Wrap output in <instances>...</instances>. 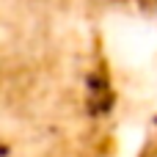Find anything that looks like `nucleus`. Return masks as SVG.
<instances>
[]
</instances>
